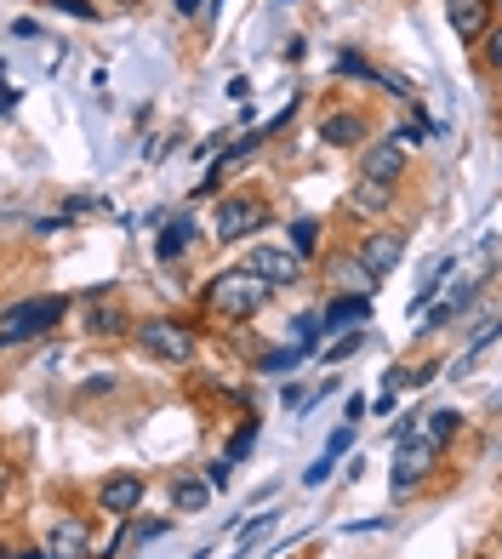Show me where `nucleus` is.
Wrapping results in <instances>:
<instances>
[{
	"mask_svg": "<svg viewBox=\"0 0 502 559\" xmlns=\"http://www.w3.org/2000/svg\"><path fill=\"white\" fill-rule=\"evenodd\" d=\"M348 206H355V212H389L394 206V189L389 183H366V189L348 194Z\"/></svg>",
	"mask_w": 502,
	"mask_h": 559,
	"instance_id": "16",
	"label": "nucleus"
},
{
	"mask_svg": "<svg viewBox=\"0 0 502 559\" xmlns=\"http://www.w3.org/2000/svg\"><path fill=\"white\" fill-rule=\"evenodd\" d=\"M309 348H280V354H263V371H286V366H297Z\"/></svg>",
	"mask_w": 502,
	"mask_h": 559,
	"instance_id": "22",
	"label": "nucleus"
},
{
	"mask_svg": "<svg viewBox=\"0 0 502 559\" xmlns=\"http://www.w3.org/2000/svg\"><path fill=\"white\" fill-rule=\"evenodd\" d=\"M366 314H371L366 297H337L332 309H325V332H332V325H355V320H366Z\"/></svg>",
	"mask_w": 502,
	"mask_h": 559,
	"instance_id": "15",
	"label": "nucleus"
},
{
	"mask_svg": "<svg viewBox=\"0 0 502 559\" xmlns=\"http://www.w3.org/2000/svg\"><path fill=\"white\" fill-rule=\"evenodd\" d=\"M212 309L223 314V320H251V314H258L263 309V302H268V280L258 274V269H223L217 280H212Z\"/></svg>",
	"mask_w": 502,
	"mask_h": 559,
	"instance_id": "1",
	"label": "nucleus"
},
{
	"mask_svg": "<svg viewBox=\"0 0 502 559\" xmlns=\"http://www.w3.org/2000/svg\"><path fill=\"white\" fill-rule=\"evenodd\" d=\"M263 223H268V206H263V200L235 194V200H223V206H217L212 235H217V240H246V235H258Z\"/></svg>",
	"mask_w": 502,
	"mask_h": 559,
	"instance_id": "5",
	"label": "nucleus"
},
{
	"mask_svg": "<svg viewBox=\"0 0 502 559\" xmlns=\"http://www.w3.org/2000/svg\"><path fill=\"white\" fill-rule=\"evenodd\" d=\"M486 63H491V69H497V74H502V29H497V35H491V40H486Z\"/></svg>",
	"mask_w": 502,
	"mask_h": 559,
	"instance_id": "27",
	"label": "nucleus"
},
{
	"mask_svg": "<svg viewBox=\"0 0 502 559\" xmlns=\"http://www.w3.org/2000/svg\"><path fill=\"white\" fill-rule=\"evenodd\" d=\"M251 269H258L268 286H297V280H303V258H297V251H280V246H258L251 251Z\"/></svg>",
	"mask_w": 502,
	"mask_h": 559,
	"instance_id": "6",
	"label": "nucleus"
},
{
	"mask_svg": "<svg viewBox=\"0 0 502 559\" xmlns=\"http://www.w3.org/2000/svg\"><path fill=\"white\" fill-rule=\"evenodd\" d=\"M200 12V0H178V17H194Z\"/></svg>",
	"mask_w": 502,
	"mask_h": 559,
	"instance_id": "30",
	"label": "nucleus"
},
{
	"mask_svg": "<svg viewBox=\"0 0 502 559\" xmlns=\"http://www.w3.org/2000/svg\"><path fill=\"white\" fill-rule=\"evenodd\" d=\"M399 258H406V235H394V228H376V235L360 240V263H366L376 280H383Z\"/></svg>",
	"mask_w": 502,
	"mask_h": 559,
	"instance_id": "7",
	"label": "nucleus"
},
{
	"mask_svg": "<svg viewBox=\"0 0 502 559\" xmlns=\"http://www.w3.org/2000/svg\"><path fill=\"white\" fill-rule=\"evenodd\" d=\"M360 343H366V337H360V332H348V337H343V343H332V348H325V360H348V354H355V348H360Z\"/></svg>",
	"mask_w": 502,
	"mask_h": 559,
	"instance_id": "23",
	"label": "nucleus"
},
{
	"mask_svg": "<svg viewBox=\"0 0 502 559\" xmlns=\"http://www.w3.org/2000/svg\"><path fill=\"white\" fill-rule=\"evenodd\" d=\"M332 468H337V451H325V456H314V463L303 468V486H325V479H332Z\"/></svg>",
	"mask_w": 502,
	"mask_h": 559,
	"instance_id": "21",
	"label": "nucleus"
},
{
	"mask_svg": "<svg viewBox=\"0 0 502 559\" xmlns=\"http://www.w3.org/2000/svg\"><path fill=\"white\" fill-rule=\"evenodd\" d=\"M366 138V120L360 115H332L320 126V143H332V148H348V143H360Z\"/></svg>",
	"mask_w": 502,
	"mask_h": 559,
	"instance_id": "12",
	"label": "nucleus"
},
{
	"mask_svg": "<svg viewBox=\"0 0 502 559\" xmlns=\"http://www.w3.org/2000/svg\"><path fill=\"white\" fill-rule=\"evenodd\" d=\"M63 309H69L63 297H29V302H12V309H7V343H29V337L58 332Z\"/></svg>",
	"mask_w": 502,
	"mask_h": 559,
	"instance_id": "3",
	"label": "nucleus"
},
{
	"mask_svg": "<svg viewBox=\"0 0 502 559\" xmlns=\"http://www.w3.org/2000/svg\"><path fill=\"white\" fill-rule=\"evenodd\" d=\"M229 474H235L229 456H217V463H206V479H212V486H229Z\"/></svg>",
	"mask_w": 502,
	"mask_h": 559,
	"instance_id": "24",
	"label": "nucleus"
},
{
	"mask_svg": "<svg viewBox=\"0 0 502 559\" xmlns=\"http://www.w3.org/2000/svg\"><path fill=\"white\" fill-rule=\"evenodd\" d=\"M35 35H40L35 17H17V23H12V40H35Z\"/></svg>",
	"mask_w": 502,
	"mask_h": 559,
	"instance_id": "26",
	"label": "nucleus"
},
{
	"mask_svg": "<svg viewBox=\"0 0 502 559\" xmlns=\"http://www.w3.org/2000/svg\"><path fill=\"white\" fill-rule=\"evenodd\" d=\"M120 325H125L120 309H92V314H86V332H97V337H115Z\"/></svg>",
	"mask_w": 502,
	"mask_h": 559,
	"instance_id": "19",
	"label": "nucleus"
},
{
	"mask_svg": "<svg viewBox=\"0 0 502 559\" xmlns=\"http://www.w3.org/2000/svg\"><path fill=\"white\" fill-rule=\"evenodd\" d=\"M46 548H52L58 559H86V554H92V531H86L81 520H58L52 537H46Z\"/></svg>",
	"mask_w": 502,
	"mask_h": 559,
	"instance_id": "11",
	"label": "nucleus"
},
{
	"mask_svg": "<svg viewBox=\"0 0 502 559\" xmlns=\"http://www.w3.org/2000/svg\"><path fill=\"white\" fill-rule=\"evenodd\" d=\"M445 17L463 40H480L486 23H491V0H445Z\"/></svg>",
	"mask_w": 502,
	"mask_h": 559,
	"instance_id": "10",
	"label": "nucleus"
},
{
	"mask_svg": "<svg viewBox=\"0 0 502 559\" xmlns=\"http://www.w3.org/2000/svg\"><path fill=\"white\" fill-rule=\"evenodd\" d=\"M417 143V132H389L383 143H371L366 155H360V177L366 183H399V177H406V148Z\"/></svg>",
	"mask_w": 502,
	"mask_h": 559,
	"instance_id": "4",
	"label": "nucleus"
},
{
	"mask_svg": "<svg viewBox=\"0 0 502 559\" xmlns=\"http://www.w3.org/2000/svg\"><path fill=\"white\" fill-rule=\"evenodd\" d=\"M206 497H212V479H171V508L178 514H200Z\"/></svg>",
	"mask_w": 502,
	"mask_h": 559,
	"instance_id": "13",
	"label": "nucleus"
},
{
	"mask_svg": "<svg viewBox=\"0 0 502 559\" xmlns=\"http://www.w3.org/2000/svg\"><path fill=\"white\" fill-rule=\"evenodd\" d=\"M348 445H355V423H343V428H337V435H332V440H325V451H337V456H343Z\"/></svg>",
	"mask_w": 502,
	"mask_h": 559,
	"instance_id": "25",
	"label": "nucleus"
},
{
	"mask_svg": "<svg viewBox=\"0 0 502 559\" xmlns=\"http://www.w3.org/2000/svg\"><path fill=\"white\" fill-rule=\"evenodd\" d=\"M138 502H143V479H138V474H109L104 491H97V508H104V514H115V520L138 514Z\"/></svg>",
	"mask_w": 502,
	"mask_h": 559,
	"instance_id": "8",
	"label": "nucleus"
},
{
	"mask_svg": "<svg viewBox=\"0 0 502 559\" xmlns=\"http://www.w3.org/2000/svg\"><path fill=\"white\" fill-rule=\"evenodd\" d=\"M251 440H258V417H246V423H240V435L229 440V451H223V456H229V463H240V456L251 451Z\"/></svg>",
	"mask_w": 502,
	"mask_h": 559,
	"instance_id": "20",
	"label": "nucleus"
},
{
	"mask_svg": "<svg viewBox=\"0 0 502 559\" xmlns=\"http://www.w3.org/2000/svg\"><path fill=\"white\" fill-rule=\"evenodd\" d=\"M434 468V440H411V445H399V468H394V491L406 497L422 474Z\"/></svg>",
	"mask_w": 502,
	"mask_h": 559,
	"instance_id": "9",
	"label": "nucleus"
},
{
	"mask_svg": "<svg viewBox=\"0 0 502 559\" xmlns=\"http://www.w3.org/2000/svg\"><path fill=\"white\" fill-rule=\"evenodd\" d=\"M58 7H63L69 17H97V12H92V0H58Z\"/></svg>",
	"mask_w": 502,
	"mask_h": 559,
	"instance_id": "29",
	"label": "nucleus"
},
{
	"mask_svg": "<svg viewBox=\"0 0 502 559\" xmlns=\"http://www.w3.org/2000/svg\"><path fill=\"white\" fill-rule=\"evenodd\" d=\"M138 348L166 360V366H189L194 360V332L178 320H138Z\"/></svg>",
	"mask_w": 502,
	"mask_h": 559,
	"instance_id": "2",
	"label": "nucleus"
},
{
	"mask_svg": "<svg viewBox=\"0 0 502 559\" xmlns=\"http://www.w3.org/2000/svg\"><path fill=\"white\" fill-rule=\"evenodd\" d=\"M343 417H348V423H360V417H366V394H348V405H343Z\"/></svg>",
	"mask_w": 502,
	"mask_h": 559,
	"instance_id": "28",
	"label": "nucleus"
},
{
	"mask_svg": "<svg viewBox=\"0 0 502 559\" xmlns=\"http://www.w3.org/2000/svg\"><path fill=\"white\" fill-rule=\"evenodd\" d=\"M189 235H194V223H189V217H171L166 235H160V263L183 258V251H189Z\"/></svg>",
	"mask_w": 502,
	"mask_h": 559,
	"instance_id": "14",
	"label": "nucleus"
},
{
	"mask_svg": "<svg viewBox=\"0 0 502 559\" xmlns=\"http://www.w3.org/2000/svg\"><path fill=\"white\" fill-rule=\"evenodd\" d=\"M314 246H320V223L314 217H297L291 223V251H297V258H309Z\"/></svg>",
	"mask_w": 502,
	"mask_h": 559,
	"instance_id": "17",
	"label": "nucleus"
},
{
	"mask_svg": "<svg viewBox=\"0 0 502 559\" xmlns=\"http://www.w3.org/2000/svg\"><path fill=\"white\" fill-rule=\"evenodd\" d=\"M457 428H463V417L457 412H429V428H422V440H451V435H457Z\"/></svg>",
	"mask_w": 502,
	"mask_h": 559,
	"instance_id": "18",
	"label": "nucleus"
}]
</instances>
